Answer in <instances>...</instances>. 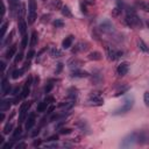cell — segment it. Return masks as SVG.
Wrapping results in <instances>:
<instances>
[{"instance_id":"cell-61","label":"cell","mask_w":149,"mask_h":149,"mask_svg":"<svg viewBox=\"0 0 149 149\" xmlns=\"http://www.w3.org/2000/svg\"><path fill=\"white\" fill-rule=\"evenodd\" d=\"M0 64H1V69H2V72L5 71V68H6V64H5V62L3 61H1L0 62Z\"/></svg>"},{"instance_id":"cell-4","label":"cell","mask_w":149,"mask_h":149,"mask_svg":"<svg viewBox=\"0 0 149 149\" xmlns=\"http://www.w3.org/2000/svg\"><path fill=\"white\" fill-rule=\"evenodd\" d=\"M99 29H100V31H102L105 34H113V33H115L114 24L112 23V21L109 19H104L100 22V24H99Z\"/></svg>"},{"instance_id":"cell-8","label":"cell","mask_w":149,"mask_h":149,"mask_svg":"<svg viewBox=\"0 0 149 149\" xmlns=\"http://www.w3.org/2000/svg\"><path fill=\"white\" fill-rule=\"evenodd\" d=\"M136 143L139 144H148L149 143V130H137L136 132Z\"/></svg>"},{"instance_id":"cell-49","label":"cell","mask_w":149,"mask_h":149,"mask_svg":"<svg viewBox=\"0 0 149 149\" xmlns=\"http://www.w3.org/2000/svg\"><path fill=\"white\" fill-rule=\"evenodd\" d=\"M43 147L44 148H57L58 144L57 143H45V144H43Z\"/></svg>"},{"instance_id":"cell-54","label":"cell","mask_w":149,"mask_h":149,"mask_svg":"<svg viewBox=\"0 0 149 149\" xmlns=\"http://www.w3.org/2000/svg\"><path fill=\"white\" fill-rule=\"evenodd\" d=\"M29 68H30V61H28V59H27V61H26V63H24V65H23V69L27 71Z\"/></svg>"},{"instance_id":"cell-23","label":"cell","mask_w":149,"mask_h":149,"mask_svg":"<svg viewBox=\"0 0 149 149\" xmlns=\"http://www.w3.org/2000/svg\"><path fill=\"white\" fill-rule=\"evenodd\" d=\"M77 95H78V90L76 88V87H70L69 90H68V98H69V100H76L77 99Z\"/></svg>"},{"instance_id":"cell-25","label":"cell","mask_w":149,"mask_h":149,"mask_svg":"<svg viewBox=\"0 0 149 149\" xmlns=\"http://www.w3.org/2000/svg\"><path fill=\"white\" fill-rule=\"evenodd\" d=\"M87 58L91 59V61H100L102 58V55L99 51H92L87 55Z\"/></svg>"},{"instance_id":"cell-7","label":"cell","mask_w":149,"mask_h":149,"mask_svg":"<svg viewBox=\"0 0 149 149\" xmlns=\"http://www.w3.org/2000/svg\"><path fill=\"white\" fill-rule=\"evenodd\" d=\"M88 104L93 106H101L104 104V98L99 92H91L88 95Z\"/></svg>"},{"instance_id":"cell-16","label":"cell","mask_w":149,"mask_h":149,"mask_svg":"<svg viewBox=\"0 0 149 149\" xmlns=\"http://www.w3.org/2000/svg\"><path fill=\"white\" fill-rule=\"evenodd\" d=\"M68 66L71 69V70H74V69H79L81 66V61L78 59L77 57H72L68 61Z\"/></svg>"},{"instance_id":"cell-20","label":"cell","mask_w":149,"mask_h":149,"mask_svg":"<svg viewBox=\"0 0 149 149\" xmlns=\"http://www.w3.org/2000/svg\"><path fill=\"white\" fill-rule=\"evenodd\" d=\"M130 88V86L129 85H127V84H121L118 88H116V91H115V93H114V95L115 97H119V95H122V94H125L128 90Z\"/></svg>"},{"instance_id":"cell-29","label":"cell","mask_w":149,"mask_h":149,"mask_svg":"<svg viewBox=\"0 0 149 149\" xmlns=\"http://www.w3.org/2000/svg\"><path fill=\"white\" fill-rule=\"evenodd\" d=\"M24 71H26V70H24L23 68H22V69H15V70L12 71V76H10V77H12L13 79H17V78H20V77L23 74Z\"/></svg>"},{"instance_id":"cell-51","label":"cell","mask_w":149,"mask_h":149,"mask_svg":"<svg viewBox=\"0 0 149 149\" xmlns=\"http://www.w3.org/2000/svg\"><path fill=\"white\" fill-rule=\"evenodd\" d=\"M12 147H13V140H12L10 142H7V143L2 144V148H3V149H8V148H12Z\"/></svg>"},{"instance_id":"cell-10","label":"cell","mask_w":149,"mask_h":149,"mask_svg":"<svg viewBox=\"0 0 149 149\" xmlns=\"http://www.w3.org/2000/svg\"><path fill=\"white\" fill-rule=\"evenodd\" d=\"M31 85H33V77L29 76L28 79L26 80V83H24V85H23V88H22V91H21V94H20L22 99H24V98L28 97V94H29V92H30V86H31Z\"/></svg>"},{"instance_id":"cell-52","label":"cell","mask_w":149,"mask_h":149,"mask_svg":"<svg viewBox=\"0 0 149 149\" xmlns=\"http://www.w3.org/2000/svg\"><path fill=\"white\" fill-rule=\"evenodd\" d=\"M44 101H45V102H48V105H50L51 102H54V97H51V95H48V97L44 99Z\"/></svg>"},{"instance_id":"cell-64","label":"cell","mask_w":149,"mask_h":149,"mask_svg":"<svg viewBox=\"0 0 149 149\" xmlns=\"http://www.w3.org/2000/svg\"><path fill=\"white\" fill-rule=\"evenodd\" d=\"M147 26H148V28H149V20L147 21Z\"/></svg>"},{"instance_id":"cell-56","label":"cell","mask_w":149,"mask_h":149,"mask_svg":"<svg viewBox=\"0 0 149 149\" xmlns=\"http://www.w3.org/2000/svg\"><path fill=\"white\" fill-rule=\"evenodd\" d=\"M62 69H63V64H62V63H58V64H57V70H56V73H59V72L62 71Z\"/></svg>"},{"instance_id":"cell-1","label":"cell","mask_w":149,"mask_h":149,"mask_svg":"<svg viewBox=\"0 0 149 149\" xmlns=\"http://www.w3.org/2000/svg\"><path fill=\"white\" fill-rule=\"evenodd\" d=\"M126 23L132 28H142V22L139 15L136 14V10L133 7H126Z\"/></svg>"},{"instance_id":"cell-37","label":"cell","mask_w":149,"mask_h":149,"mask_svg":"<svg viewBox=\"0 0 149 149\" xmlns=\"http://www.w3.org/2000/svg\"><path fill=\"white\" fill-rule=\"evenodd\" d=\"M21 133H22V128L19 126V127H17V128H16V129L13 132V136H12V140H13V141H15V140L17 139V136H20V135H21Z\"/></svg>"},{"instance_id":"cell-47","label":"cell","mask_w":149,"mask_h":149,"mask_svg":"<svg viewBox=\"0 0 149 149\" xmlns=\"http://www.w3.org/2000/svg\"><path fill=\"white\" fill-rule=\"evenodd\" d=\"M71 132H72L71 128H61V130H59L61 134H70Z\"/></svg>"},{"instance_id":"cell-30","label":"cell","mask_w":149,"mask_h":149,"mask_svg":"<svg viewBox=\"0 0 149 149\" xmlns=\"http://www.w3.org/2000/svg\"><path fill=\"white\" fill-rule=\"evenodd\" d=\"M48 102H45L44 100L43 101H41V102H38V105H37V108H36V111L38 112V113H43V112H45L47 111V108H48Z\"/></svg>"},{"instance_id":"cell-27","label":"cell","mask_w":149,"mask_h":149,"mask_svg":"<svg viewBox=\"0 0 149 149\" xmlns=\"http://www.w3.org/2000/svg\"><path fill=\"white\" fill-rule=\"evenodd\" d=\"M12 104H13V100H1L0 101V111L5 112V111L9 109Z\"/></svg>"},{"instance_id":"cell-15","label":"cell","mask_w":149,"mask_h":149,"mask_svg":"<svg viewBox=\"0 0 149 149\" xmlns=\"http://www.w3.org/2000/svg\"><path fill=\"white\" fill-rule=\"evenodd\" d=\"M71 77L72 78H87V77H90V73L87 71H84V70L74 69L71 72Z\"/></svg>"},{"instance_id":"cell-41","label":"cell","mask_w":149,"mask_h":149,"mask_svg":"<svg viewBox=\"0 0 149 149\" xmlns=\"http://www.w3.org/2000/svg\"><path fill=\"white\" fill-rule=\"evenodd\" d=\"M52 88H54V83H52V80H50V81L45 85V87H44V92H45V93H49Z\"/></svg>"},{"instance_id":"cell-28","label":"cell","mask_w":149,"mask_h":149,"mask_svg":"<svg viewBox=\"0 0 149 149\" xmlns=\"http://www.w3.org/2000/svg\"><path fill=\"white\" fill-rule=\"evenodd\" d=\"M137 45H139V49L141 50V51H143V52H147V54H149V47L144 43V41L143 40H137Z\"/></svg>"},{"instance_id":"cell-36","label":"cell","mask_w":149,"mask_h":149,"mask_svg":"<svg viewBox=\"0 0 149 149\" xmlns=\"http://www.w3.org/2000/svg\"><path fill=\"white\" fill-rule=\"evenodd\" d=\"M12 129H13V123L12 122H7L2 130H3V134H9L12 132Z\"/></svg>"},{"instance_id":"cell-55","label":"cell","mask_w":149,"mask_h":149,"mask_svg":"<svg viewBox=\"0 0 149 149\" xmlns=\"http://www.w3.org/2000/svg\"><path fill=\"white\" fill-rule=\"evenodd\" d=\"M19 92H20V87H19V86H16V87H14V90H13L12 94H13V95H17V94H19Z\"/></svg>"},{"instance_id":"cell-38","label":"cell","mask_w":149,"mask_h":149,"mask_svg":"<svg viewBox=\"0 0 149 149\" xmlns=\"http://www.w3.org/2000/svg\"><path fill=\"white\" fill-rule=\"evenodd\" d=\"M28 45V35H23L22 36V41H21V49H26Z\"/></svg>"},{"instance_id":"cell-2","label":"cell","mask_w":149,"mask_h":149,"mask_svg":"<svg viewBox=\"0 0 149 149\" xmlns=\"http://www.w3.org/2000/svg\"><path fill=\"white\" fill-rule=\"evenodd\" d=\"M134 102H135V100H134V97H133V95L127 97V98L125 99V101H123V105H122L121 107L116 108V109L113 112V114H114V115H121V114L128 113V112L133 108Z\"/></svg>"},{"instance_id":"cell-35","label":"cell","mask_w":149,"mask_h":149,"mask_svg":"<svg viewBox=\"0 0 149 149\" xmlns=\"http://www.w3.org/2000/svg\"><path fill=\"white\" fill-rule=\"evenodd\" d=\"M7 27H8V23H7V22H3V23L1 24V42L5 40V35H6Z\"/></svg>"},{"instance_id":"cell-59","label":"cell","mask_w":149,"mask_h":149,"mask_svg":"<svg viewBox=\"0 0 149 149\" xmlns=\"http://www.w3.org/2000/svg\"><path fill=\"white\" fill-rule=\"evenodd\" d=\"M15 147H16L17 149H19V148H26V143H23V142H21V143H17V144H16Z\"/></svg>"},{"instance_id":"cell-18","label":"cell","mask_w":149,"mask_h":149,"mask_svg":"<svg viewBox=\"0 0 149 149\" xmlns=\"http://www.w3.org/2000/svg\"><path fill=\"white\" fill-rule=\"evenodd\" d=\"M135 3L140 9H142L143 12L149 13V1H147V0H135Z\"/></svg>"},{"instance_id":"cell-31","label":"cell","mask_w":149,"mask_h":149,"mask_svg":"<svg viewBox=\"0 0 149 149\" xmlns=\"http://www.w3.org/2000/svg\"><path fill=\"white\" fill-rule=\"evenodd\" d=\"M50 6H51V8L55 9V10H56V9H62L63 2H62V0H51Z\"/></svg>"},{"instance_id":"cell-53","label":"cell","mask_w":149,"mask_h":149,"mask_svg":"<svg viewBox=\"0 0 149 149\" xmlns=\"http://www.w3.org/2000/svg\"><path fill=\"white\" fill-rule=\"evenodd\" d=\"M49 19H50V14H48V15H43L42 16V22H48L49 21Z\"/></svg>"},{"instance_id":"cell-12","label":"cell","mask_w":149,"mask_h":149,"mask_svg":"<svg viewBox=\"0 0 149 149\" xmlns=\"http://www.w3.org/2000/svg\"><path fill=\"white\" fill-rule=\"evenodd\" d=\"M10 91H12V86H10V84L8 83L7 78L3 77V78L1 79V95L5 97V95L9 94Z\"/></svg>"},{"instance_id":"cell-6","label":"cell","mask_w":149,"mask_h":149,"mask_svg":"<svg viewBox=\"0 0 149 149\" xmlns=\"http://www.w3.org/2000/svg\"><path fill=\"white\" fill-rule=\"evenodd\" d=\"M36 1L35 0H29V5H28V23L33 24L36 20Z\"/></svg>"},{"instance_id":"cell-19","label":"cell","mask_w":149,"mask_h":149,"mask_svg":"<svg viewBox=\"0 0 149 149\" xmlns=\"http://www.w3.org/2000/svg\"><path fill=\"white\" fill-rule=\"evenodd\" d=\"M17 28H19V33H20L22 36L26 35V31H27V23H26V21H24L23 17H20V19H19Z\"/></svg>"},{"instance_id":"cell-57","label":"cell","mask_w":149,"mask_h":149,"mask_svg":"<svg viewBox=\"0 0 149 149\" xmlns=\"http://www.w3.org/2000/svg\"><path fill=\"white\" fill-rule=\"evenodd\" d=\"M41 143H42V140H40V139H37L36 141H34V143H33V146H34V147H38V146H41Z\"/></svg>"},{"instance_id":"cell-42","label":"cell","mask_w":149,"mask_h":149,"mask_svg":"<svg viewBox=\"0 0 149 149\" xmlns=\"http://www.w3.org/2000/svg\"><path fill=\"white\" fill-rule=\"evenodd\" d=\"M13 36H14V30H12V31H10V34L7 36V38H6V40H3L1 43H2L3 45H5V44H8V43L12 41V37H13Z\"/></svg>"},{"instance_id":"cell-11","label":"cell","mask_w":149,"mask_h":149,"mask_svg":"<svg viewBox=\"0 0 149 149\" xmlns=\"http://www.w3.org/2000/svg\"><path fill=\"white\" fill-rule=\"evenodd\" d=\"M128 70H129V64H128V62H121V63L118 65V68H116V73H118V76L123 77V76H126V74L128 73Z\"/></svg>"},{"instance_id":"cell-14","label":"cell","mask_w":149,"mask_h":149,"mask_svg":"<svg viewBox=\"0 0 149 149\" xmlns=\"http://www.w3.org/2000/svg\"><path fill=\"white\" fill-rule=\"evenodd\" d=\"M35 121H36V114H35L34 112H31V113L28 115V118H27V120H26V123H24L26 130H30V129L34 127Z\"/></svg>"},{"instance_id":"cell-22","label":"cell","mask_w":149,"mask_h":149,"mask_svg":"<svg viewBox=\"0 0 149 149\" xmlns=\"http://www.w3.org/2000/svg\"><path fill=\"white\" fill-rule=\"evenodd\" d=\"M16 44H13V45H10L8 49H7V51H6V54H5V56H6V58L7 59H10L12 57H14L15 55H16Z\"/></svg>"},{"instance_id":"cell-3","label":"cell","mask_w":149,"mask_h":149,"mask_svg":"<svg viewBox=\"0 0 149 149\" xmlns=\"http://www.w3.org/2000/svg\"><path fill=\"white\" fill-rule=\"evenodd\" d=\"M135 144H136V132H132L127 134L120 142L121 148H130V147H134Z\"/></svg>"},{"instance_id":"cell-63","label":"cell","mask_w":149,"mask_h":149,"mask_svg":"<svg viewBox=\"0 0 149 149\" xmlns=\"http://www.w3.org/2000/svg\"><path fill=\"white\" fill-rule=\"evenodd\" d=\"M9 2H19V0H8Z\"/></svg>"},{"instance_id":"cell-46","label":"cell","mask_w":149,"mask_h":149,"mask_svg":"<svg viewBox=\"0 0 149 149\" xmlns=\"http://www.w3.org/2000/svg\"><path fill=\"white\" fill-rule=\"evenodd\" d=\"M34 56H35V51L31 49V50H29V52L27 54V59H28V61H31V58H33Z\"/></svg>"},{"instance_id":"cell-17","label":"cell","mask_w":149,"mask_h":149,"mask_svg":"<svg viewBox=\"0 0 149 149\" xmlns=\"http://www.w3.org/2000/svg\"><path fill=\"white\" fill-rule=\"evenodd\" d=\"M73 41H74V36H73V35L66 36V37L63 40V42H62V48H63V49H69L70 47H72Z\"/></svg>"},{"instance_id":"cell-39","label":"cell","mask_w":149,"mask_h":149,"mask_svg":"<svg viewBox=\"0 0 149 149\" xmlns=\"http://www.w3.org/2000/svg\"><path fill=\"white\" fill-rule=\"evenodd\" d=\"M52 24H54V27H56V28H62V27L64 26V21L61 20V19H56V20L52 22Z\"/></svg>"},{"instance_id":"cell-44","label":"cell","mask_w":149,"mask_h":149,"mask_svg":"<svg viewBox=\"0 0 149 149\" xmlns=\"http://www.w3.org/2000/svg\"><path fill=\"white\" fill-rule=\"evenodd\" d=\"M80 10H81V13H84V14H87V13H88V10H87V5H85L83 1H80Z\"/></svg>"},{"instance_id":"cell-21","label":"cell","mask_w":149,"mask_h":149,"mask_svg":"<svg viewBox=\"0 0 149 149\" xmlns=\"http://www.w3.org/2000/svg\"><path fill=\"white\" fill-rule=\"evenodd\" d=\"M87 49V43L86 42H79L74 45V48L72 49V54H77L79 51H84Z\"/></svg>"},{"instance_id":"cell-5","label":"cell","mask_w":149,"mask_h":149,"mask_svg":"<svg viewBox=\"0 0 149 149\" xmlns=\"http://www.w3.org/2000/svg\"><path fill=\"white\" fill-rule=\"evenodd\" d=\"M106 54H107V57H108L109 61H116L123 55V51H121V50H119L114 47L106 45Z\"/></svg>"},{"instance_id":"cell-45","label":"cell","mask_w":149,"mask_h":149,"mask_svg":"<svg viewBox=\"0 0 149 149\" xmlns=\"http://www.w3.org/2000/svg\"><path fill=\"white\" fill-rule=\"evenodd\" d=\"M143 101H144L146 106L149 107V92H144V94H143Z\"/></svg>"},{"instance_id":"cell-62","label":"cell","mask_w":149,"mask_h":149,"mask_svg":"<svg viewBox=\"0 0 149 149\" xmlns=\"http://www.w3.org/2000/svg\"><path fill=\"white\" fill-rule=\"evenodd\" d=\"M3 119H5V113H3V112H1V113H0V122H2V121H3Z\"/></svg>"},{"instance_id":"cell-9","label":"cell","mask_w":149,"mask_h":149,"mask_svg":"<svg viewBox=\"0 0 149 149\" xmlns=\"http://www.w3.org/2000/svg\"><path fill=\"white\" fill-rule=\"evenodd\" d=\"M30 105H31L30 101H24V102L21 104V107H20V111H19V120H20V122L24 121V119L27 116V113H28V111L30 108Z\"/></svg>"},{"instance_id":"cell-58","label":"cell","mask_w":149,"mask_h":149,"mask_svg":"<svg viewBox=\"0 0 149 149\" xmlns=\"http://www.w3.org/2000/svg\"><path fill=\"white\" fill-rule=\"evenodd\" d=\"M38 133H40V128H37V129H35V130H34V132H33V133H31L30 135H31V137H35V136H36V135H37Z\"/></svg>"},{"instance_id":"cell-32","label":"cell","mask_w":149,"mask_h":149,"mask_svg":"<svg viewBox=\"0 0 149 149\" xmlns=\"http://www.w3.org/2000/svg\"><path fill=\"white\" fill-rule=\"evenodd\" d=\"M61 12H62L63 16H65V17H72L71 9H70L68 6H63V7H62V9H61Z\"/></svg>"},{"instance_id":"cell-13","label":"cell","mask_w":149,"mask_h":149,"mask_svg":"<svg viewBox=\"0 0 149 149\" xmlns=\"http://www.w3.org/2000/svg\"><path fill=\"white\" fill-rule=\"evenodd\" d=\"M77 127H78V129L83 133V134H90L91 133V130H90V126H88V123H87V121L86 120H78L77 121Z\"/></svg>"},{"instance_id":"cell-50","label":"cell","mask_w":149,"mask_h":149,"mask_svg":"<svg viewBox=\"0 0 149 149\" xmlns=\"http://www.w3.org/2000/svg\"><path fill=\"white\" fill-rule=\"evenodd\" d=\"M80 1H83L85 5H87V6H93L94 3H95V0H80Z\"/></svg>"},{"instance_id":"cell-33","label":"cell","mask_w":149,"mask_h":149,"mask_svg":"<svg viewBox=\"0 0 149 149\" xmlns=\"http://www.w3.org/2000/svg\"><path fill=\"white\" fill-rule=\"evenodd\" d=\"M36 43H37V33L36 31H33L31 33V36H30V43H29V45L33 48V47L36 45Z\"/></svg>"},{"instance_id":"cell-40","label":"cell","mask_w":149,"mask_h":149,"mask_svg":"<svg viewBox=\"0 0 149 149\" xmlns=\"http://www.w3.org/2000/svg\"><path fill=\"white\" fill-rule=\"evenodd\" d=\"M122 9H123L122 7H120V6H118V5H116V7L113 9V13H112V15H113V16H119V15L121 14Z\"/></svg>"},{"instance_id":"cell-43","label":"cell","mask_w":149,"mask_h":149,"mask_svg":"<svg viewBox=\"0 0 149 149\" xmlns=\"http://www.w3.org/2000/svg\"><path fill=\"white\" fill-rule=\"evenodd\" d=\"M22 58H23V54H22V52H17V54L15 55V59H14V63L16 64V63L21 62V61H22Z\"/></svg>"},{"instance_id":"cell-26","label":"cell","mask_w":149,"mask_h":149,"mask_svg":"<svg viewBox=\"0 0 149 149\" xmlns=\"http://www.w3.org/2000/svg\"><path fill=\"white\" fill-rule=\"evenodd\" d=\"M101 80H102V74L100 73V71H95L94 73H93V76H92V83L94 84V85H98L99 83H101Z\"/></svg>"},{"instance_id":"cell-24","label":"cell","mask_w":149,"mask_h":149,"mask_svg":"<svg viewBox=\"0 0 149 149\" xmlns=\"http://www.w3.org/2000/svg\"><path fill=\"white\" fill-rule=\"evenodd\" d=\"M49 54H50V56H51L52 58H59V57H62V56H63L62 50H59V49H58V48H56V47H52V48L50 49Z\"/></svg>"},{"instance_id":"cell-60","label":"cell","mask_w":149,"mask_h":149,"mask_svg":"<svg viewBox=\"0 0 149 149\" xmlns=\"http://www.w3.org/2000/svg\"><path fill=\"white\" fill-rule=\"evenodd\" d=\"M54 109H55V106H50V107L48 108V111H47V114H51Z\"/></svg>"},{"instance_id":"cell-48","label":"cell","mask_w":149,"mask_h":149,"mask_svg":"<svg viewBox=\"0 0 149 149\" xmlns=\"http://www.w3.org/2000/svg\"><path fill=\"white\" fill-rule=\"evenodd\" d=\"M56 140H58V135H51V136H49L47 139V142H54Z\"/></svg>"},{"instance_id":"cell-34","label":"cell","mask_w":149,"mask_h":149,"mask_svg":"<svg viewBox=\"0 0 149 149\" xmlns=\"http://www.w3.org/2000/svg\"><path fill=\"white\" fill-rule=\"evenodd\" d=\"M24 14H26V5L24 3H21L20 7H19V15H17V17L19 19L20 17H23Z\"/></svg>"}]
</instances>
